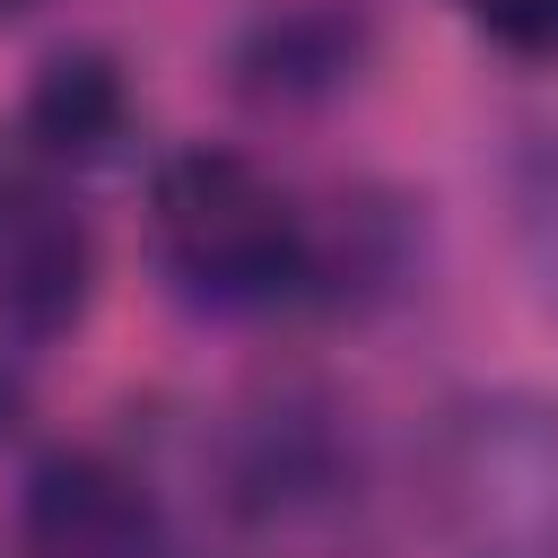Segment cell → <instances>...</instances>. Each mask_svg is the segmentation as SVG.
I'll use <instances>...</instances> for the list:
<instances>
[{
  "label": "cell",
  "mask_w": 558,
  "mask_h": 558,
  "mask_svg": "<svg viewBox=\"0 0 558 558\" xmlns=\"http://www.w3.org/2000/svg\"><path fill=\"white\" fill-rule=\"evenodd\" d=\"M192 558H384L366 523V471L340 401L314 384H262L209 453V514Z\"/></svg>",
  "instance_id": "cell-1"
},
{
  "label": "cell",
  "mask_w": 558,
  "mask_h": 558,
  "mask_svg": "<svg viewBox=\"0 0 558 558\" xmlns=\"http://www.w3.org/2000/svg\"><path fill=\"white\" fill-rule=\"evenodd\" d=\"M96 305V227L78 209V174L0 157V366L44 357Z\"/></svg>",
  "instance_id": "cell-4"
},
{
  "label": "cell",
  "mask_w": 558,
  "mask_h": 558,
  "mask_svg": "<svg viewBox=\"0 0 558 558\" xmlns=\"http://www.w3.org/2000/svg\"><path fill=\"white\" fill-rule=\"evenodd\" d=\"M418 514L445 558H558V392L445 401L418 445Z\"/></svg>",
  "instance_id": "cell-3"
},
{
  "label": "cell",
  "mask_w": 558,
  "mask_h": 558,
  "mask_svg": "<svg viewBox=\"0 0 558 558\" xmlns=\"http://www.w3.org/2000/svg\"><path fill=\"white\" fill-rule=\"evenodd\" d=\"M514 235H523L541 296L558 305V131H532L514 157Z\"/></svg>",
  "instance_id": "cell-7"
},
{
  "label": "cell",
  "mask_w": 558,
  "mask_h": 558,
  "mask_svg": "<svg viewBox=\"0 0 558 558\" xmlns=\"http://www.w3.org/2000/svg\"><path fill=\"white\" fill-rule=\"evenodd\" d=\"M9 9H26V0H0V17H9Z\"/></svg>",
  "instance_id": "cell-9"
},
{
  "label": "cell",
  "mask_w": 558,
  "mask_h": 558,
  "mask_svg": "<svg viewBox=\"0 0 558 558\" xmlns=\"http://www.w3.org/2000/svg\"><path fill=\"white\" fill-rule=\"evenodd\" d=\"M148 244L183 305L227 323H270L331 296V235L314 209L244 148H174L148 174Z\"/></svg>",
  "instance_id": "cell-2"
},
{
  "label": "cell",
  "mask_w": 558,
  "mask_h": 558,
  "mask_svg": "<svg viewBox=\"0 0 558 558\" xmlns=\"http://www.w3.org/2000/svg\"><path fill=\"white\" fill-rule=\"evenodd\" d=\"M17 148L52 174H96L131 148V78L113 52H52L26 87V113H17Z\"/></svg>",
  "instance_id": "cell-6"
},
{
  "label": "cell",
  "mask_w": 558,
  "mask_h": 558,
  "mask_svg": "<svg viewBox=\"0 0 558 558\" xmlns=\"http://www.w3.org/2000/svg\"><path fill=\"white\" fill-rule=\"evenodd\" d=\"M488 44H506V52H532V61H549L558 52V0H453Z\"/></svg>",
  "instance_id": "cell-8"
},
{
  "label": "cell",
  "mask_w": 558,
  "mask_h": 558,
  "mask_svg": "<svg viewBox=\"0 0 558 558\" xmlns=\"http://www.w3.org/2000/svg\"><path fill=\"white\" fill-rule=\"evenodd\" d=\"M9 541L17 558H192L166 497L96 445H52L26 462Z\"/></svg>",
  "instance_id": "cell-5"
}]
</instances>
